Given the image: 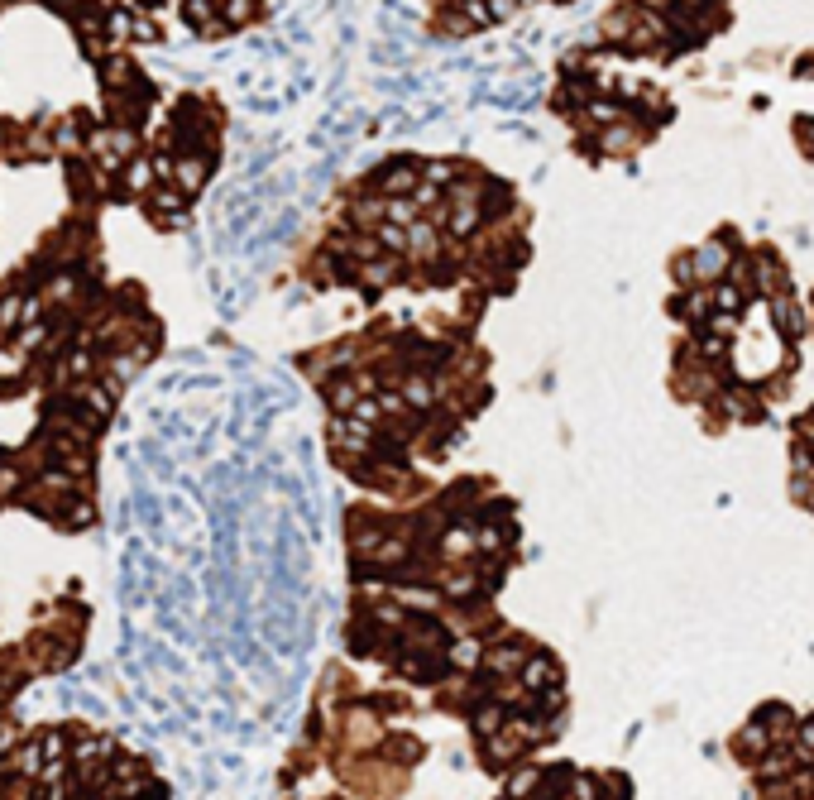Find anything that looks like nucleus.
I'll use <instances>...</instances> for the list:
<instances>
[{
  "label": "nucleus",
  "mask_w": 814,
  "mask_h": 800,
  "mask_svg": "<svg viewBox=\"0 0 814 800\" xmlns=\"http://www.w3.org/2000/svg\"><path fill=\"white\" fill-rule=\"evenodd\" d=\"M570 800H599V786L589 776H580V781H575V791H570Z\"/></svg>",
  "instance_id": "f257e3e1"
}]
</instances>
